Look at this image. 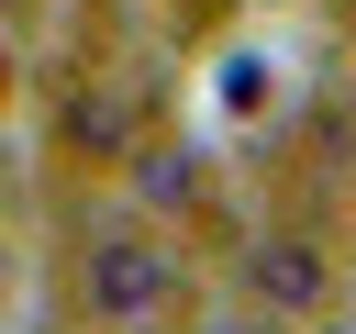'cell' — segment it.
Returning <instances> with one entry per match:
<instances>
[{
  "instance_id": "6da1fadb",
  "label": "cell",
  "mask_w": 356,
  "mask_h": 334,
  "mask_svg": "<svg viewBox=\"0 0 356 334\" xmlns=\"http://www.w3.org/2000/svg\"><path fill=\"white\" fill-rule=\"evenodd\" d=\"M167 289H178V267H167V245H156L145 223H111V234L89 245V267H78V301H89V323H111V334L156 323Z\"/></svg>"
},
{
  "instance_id": "7a4b0ae2",
  "label": "cell",
  "mask_w": 356,
  "mask_h": 334,
  "mask_svg": "<svg viewBox=\"0 0 356 334\" xmlns=\"http://www.w3.org/2000/svg\"><path fill=\"white\" fill-rule=\"evenodd\" d=\"M323 301H334V267H323V245H312V234H278V245L256 256V312L300 323V312H323Z\"/></svg>"
}]
</instances>
